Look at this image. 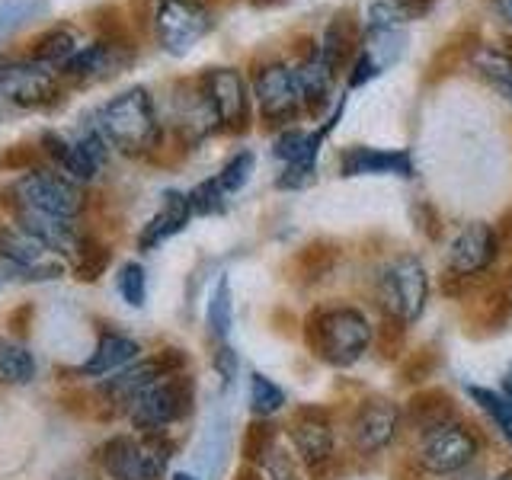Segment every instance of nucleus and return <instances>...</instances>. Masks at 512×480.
I'll return each mask as SVG.
<instances>
[{"mask_svg":"<svg viewBox=\"0 0 512 480\" xmlns=\"http://www.w3.org/2000/svg\"><path fill=\"white\" fill-rule=\"evenodd\" d=\"M304 340L317 359H324L333 368H349L375 343V327L368 324V317L359 308L343 304V308L314 311L304 324Z\"/></svg>","mask_w":512,"mask_h":480,"instance_id":"nucleus-1","label":"nucleus"},{"mask_svg":"<svg viewBox=\"0 0 512 480\" xmlns=\"http://www.w3.org/2000/svg\"><path fill=\"white\" fill-rule=\"evenodd\" d=\"M100 132L122 154L141 157L157 148L160 122L148 87H128L100 109Z\"/></svg>","mask_w":512,"mask_h":480,"instance_id":"nucleus-2","label":"nucleus"},{"mask_svg":"<svg viewBox=\"0 0 512 480\" xmlns=\"http://www.w3.org/2000/svg\"><path fill=\"white\" fill-rule=\"evenodd\" d=\"M378 304L384 317L397 320V324H416L426 311V298H429V276L420 256L413 253H400L381 269L378 276Z\"/></svg>","mask_w":512,"mask_h":480,"instance_id":"nucleus-3","label":"nucleus"},{"mask_svg":"<svg viewBox=\"0 0 512 480\" xmlns=\"http://www.w3.org/2000/svg\"><path fill=\"white\" fill-rule=\"evenodd\" d=\"M96 458L109 480H160L173 458V442L167 436H112Z\"/></svg>","mask_w":512,"mask_h":480,"instance_id":"nucleus-4","label":"nucleus"},{"mask_svg":"<svg viewBox=\"0 0 512 480\" xmlns=\"http://www.w3.org/2000/svg\"><path fill=\"white\" fill-rule=\"evenodd\" d=\"M192 404H196V384L186 372H180L141 391L128 407V420L138 429V436H164L173 423L186 420Z\"/></svg>","mask_w":512,"mask_h":480,"instance_id":"nucleus-5","label":"nucleus"},{"mask_svg":"<svg viewBox=\"0 0 512 480\" xmlns=\"http://www.w3.org/2000/svg\"><path fill=\"white\" fill-rule=\"evenodd\" d=\"M10 196L16 212L23 215H52V218H74L84 212V192L80 183L68 180L55 170H29L13 183Z\"/></svg>","mask_w":512,"mask_h":480,"instance_id":"nucleus-6","label":"nucleus"},{"mask_svg":"<svg viewBox=\"0 0 512 480\" xmlns=\"http://www.w3.org/2000/svg\"><path fill=\"white\" fill-rule=\"evenodd\" d=\"M500 256V231L487 221H471L452 237L445 256V288L455 295V285H464L480 279Z\"/></svg>","mask_w":512,"mask_h":480,"instance_id":"nucleus-7","label":"nucleus"},{"mask_svg":"<svg viewBox=\"0 0 512 480\" xmlns=\"http://www.w3.org/2000/svg\"><path fill=\"white\" fill-rule=\"evenodd\" d=\"M253 96L260 106V116L272 128H288L304 109L301 84L295 74V64L288 61H266L253 74Z\"/></svg>","mask_w":512,"mask_h":480,"instance_id":"nucleus-8","label":"nucleus"},{"mask_svg":"<svg viewBox=\"0 0 512 480\" xmlns=\"http://www.w3.org/2000/svg\"><path fill=\"white\" fill-rule=\"evenodd\" d=\"M480 452V439L471 426L464 423H445L439 429L420 436V448H416V464L432 474V477H448L468 471Z\"/></svg>","mask_w":512,"mask_h":480,"instance_id":"nucleus-9","label":"nucleus"},{"mask_svg":"<svg viewBox=\"0 0 512 480\" xmlns=\"http://www.w3.org/2000/svg\"><path fill=\"white\" fill-rule=\"evenodd\" d=\"M215 20L199 0H157L154 10V32L157 42L167 55H186L192 52L208 32H212Z\"/></svg>","mask_w":512,"mask_h":480,"instance_id":"nucleus-10","label":"nucleus"},{"mask_svg":"<svg viewBox=\"0 0 512 480\" xmlns=\"http://www.w3.org/2000/svg\"><path fill=\"white\" fill-rule=\"evenodd\" d=\"M186 352L183 349H176V346H167V349H160L154 352L151 359H138L132 362L128 368H122V372L116 375H109L103 381V394L109 397V404H116L119 410L128 413V407H132V400L141 394V391H148L151 384H157L160 378H170V375H180L186 372Z\"/></svg>","mask_w":512,"mask_h":480,"instance_id":"nucleus-11","label":"nucleus"},{"mask_svg":"<svg viewBox=\"0 0 512 480\" xmlns=\"http://www.w3.org/2000/svg\"><path fill=\"white\" fill-rule=\"evenodd\" d=\"M288 436H292L295 445V458L311 471V477H324L330 471L336 436H333V420L324 407H301L292 416Z\"/></svg>","mask_w":512,"mask_h":480,"instance_id":"nucleus-12","label":"nucleus"},{"mask_svg":"<svg viewBox=\"0 0 512 480\" xmlns=\"http://www.w3.org/2000/svg\"><path fill=\"white\" fill-rule=\"evenodd\" d=\"M404 413L388 397H368L356 407L349 420V439L356 445L359 455H378L384 452L394 439H397V429Z\"/></svg>","mask_w":512,"mask_h":480,"instance_id":"nucleus-13","label":"nucleus"},{"mask_svg":"<svg viewBox=\"0 0 512 480\" xmlns=\"http://www.w3.org/2000/svg\"><path fill=\"white\" fill-rule=\"evenodd\" d=\"M0 93L7 96L10 103L26 106V109H39L55 103L58 84L48 68H42L39 61L32 58H0Z\"/></svg>","mask_w":512,"mask_h":480,"instance_id":"nucleus-14","label":"nucleus"},{"mask_svg":"<svg viewBox=\"0 0 512 480\" xmlns=\"http://www.w3.org/2000/svg\"><path fill=\"white\" fill-rule=\"evenodd\" d=\"M202 87L215 106L218 125L228 132H247L250 125V87L237 68H208Z\"/></svg>","mask_w":512,"mask_h":480,"instance_id":"nucleus-15","label":"nucleus"},{"mask_svg":"<svg viewBox=\"0 0 512 480\" xmlns=\"http://www.w3.org/2000/svg\"><path fill=\"white\" fill-rule=\"evenodd\" d=\"M324 132H301V128H282L276 138V157L282 160V176L276 180L279 189H304L317 176V154L324 144Z\"/></svg>","mask_w":512,"mask_h":480,"instance_id":"nucleus-16","label":"nucleus"},{"mask_svg":"<svg viewBox=\"0 0 512 480\" xmlns=\"http://www.w3.org/2000/svg\"><path fill=\"white\" fill-rule=\"evenodd\" d=\"M340 173L343 176H413V157L404 148H365V144H352L340 154Z\"/></svg>","mask_w":512,"mask_h":480,"instance_id":"nucleus-17","label":"nucleus"},{"mask_svg":"<svg viewBox=\"0 0 512 480\" xmlns=\"http://www.w3.org/2000/svg\"><path fill=\"white\" fill-rule=\"evenodd\" d=\"M362 42H365V26L352 16V10H343L327 23L324 36H320L317 45L330 68L336 74H343L352 68V61H356V55L362 52Z\"/></svg>","mask_w":512,"mask_h":480,"instance_id":"nucleus-18","label":"nucleus"},{"mask_svg":"<svg viewBox=\"0 0 512 480\" xmlns=\"http://www.w3.org/2000/svg\"><path fill=\"white\" fill-rule=\"evenodd\" d=\"M295 74H298V84H301V96H304V109L308 112H324V106L330 103L333 96V84H336V74L330 64L320 55V45L311 42L308 52H304L295 61Z\"/></svg>","mask_w":512,"mask_h":480,"instance_id":"nucleus-19","label":"nucleus"},{"mask_svg":"<svg viewBox=\"0 0 512 480\" xmlns=\"http://www.w3.org/2000/svg\"><path fill=\"white\" fill-rule=\"evenodd\" d=\"M138 359H141L138 340H132V336H125V333H116V330H106L100 340H96L93 356L84 362L80 372H84L87 378H109V375L122 372V368H128Z\"/></svg>","mask_w":512,"mask_h":480,"instance_id":"nucleus-20","label":"nucleus"},{"mask_svg":"<svg viewBox=\"0 0 512 480\" xmlns=\"http://www.w3.org/2000/svg\"><path fill=\"white\" fill-rule=\"evenodd\" d=\"M196 215L192 212V202H189V192H167L164 196V205H160V212L144 224L141 234H138V247L141 250H154L160 247L164 240L180 234L189 218Z\"/></svg>","mask_w":512,"mask_h":480,"instance_id":"nucleus-21","label":"nucleus"},{"mask_svg":"<svg viewBox=\"0 0 512 480\" xmlns=\"http://www.w3.org/2000/svg\"><path fill=\"white\" fill-rule=\"evenodd\" d=\"M125 52L116 45V42H90V45H80V52L64 64V74L68 77H77V80H100V77H109L116 74L122 64H125Z\"/></svg>","mask_w":512,"mask_h":480,"instance_id":"nucleus-22","label":"nucleus"},{"mask_svg":"<svg viewBox=\"0 0 512 480\" xmlns=\"http://www.w3.org/2000/svg\"><path fill=\"white\" fill-rule=\"evenodd\" d=\"M407 420L413 423V429L420 432V436H426V432L432 429H439L445 423H455L458 416H455V404H452V397H448L445 391H420V394H413L410 397V404H407Z\"/></svg>","mask_w":512,"mask_h":480,"instance_id":"nucleus-23","label":"nucleus"},{"mask_svg":"<svg viewBox=\"0 0 512 480\" xmlns=\"http://www.w3.org/2000/svg\"><path fill=\"white\" fill-rule=\"evenodd\" d=\"M471 64H474V71L503 96V100L512 103V55L506 52V48L477 45L474 55H471Z\"/></svg>","mask_w":512,"mask_h":480,"instance_id":"nucleus-24","label":"nucleus"},{"mask_svg":"<svg viewBox=\"0 0 512 480\" xmlns=\"http://www.w3.org/2000/svg\"><path fill=\"white\" fill-rule=\"evenodd\" d=\"M80 52V45H77V36L71 29H48L45 36L36 39V45H32V61H39L42 68H64L74 55Z\"/></svg>","mask_w":512,"mask_h":480,"instance_id":"nucleus-25","label":"nucleus"},{"mask_svg":"<svg viewBox=\"0 0 512 480\" xmlns=\"http://www.w3.org/2000/svg\"><path fill=\"white\" fill-rule=\"evenodd\" d=\"M36 378V356L23 346L0 336V381L4 384H29Z\"/></svg>","mask_w":512,"mask_h":480,"instance_id":"nucleus-26","label":"nucleus"},{"mask_svg":"<svg viewBox=\"0 0 512 480\" xmlns=\"http://www.w3.org/2000/svg\"><path fill=\"white\" fill-rule=\"evenodd\" d=\"M234 327V298H231V282L228 276H221L212 298H208V333L215 336L218 343H224L231 336Z\"/></svg>","mask_w":512,"mask_h":480,"instance_id":"nucleus-27","label":"nucleus"},{"mask_svg":"<svg viewBox=\"0 0 512 480\" xmlns=\"http://www.w3.org/2000/svg\"><path fill=\"white\" fill-rule=\"evenodd\" d=\"M285 404H288V397L276 381L260 372L250 375V410L256 420H269V416H276Z\"/></svg>","mask_w":512,"mask_h":480,"instance_id":"nucleus-28","label":"nucleus"},{"mask_svg":"<svg viewBox=\"0 0 512 480\" xmlns=\"http://www.w3.org/2000/svg\"><path fill=\"white\" fill-rule=\"evenodd\" d=\"M340 260V250L333 244H324V240H317V244H308L298 256V272L304 282H320L330 276V269Z\"/></svg>","mask_w":512,"mask_h":480,"instance_id":"nucleus-29","label":"nucleus"},{"mask_svg":"<svg viewBox=\"0 0 512 480\" xmlns=\"http://www.w3.org/2000/svg\"><path fill=\"white\" fill-rule=\"evenodd\" d=\"M272 448H276V426L269 420H256L244 429V439H240V455L250 464H263Z\"/></svg>","mask_w":512,"mask_h":480,"instance_id":"nucleus-30","label":"nucleus"},{"mask_svg":"<svg viewBox=\"0 0 512 480\" xmlns=\"http://www.w3.org/2000/svg\"><path fill=\"white\" fill-rule=\"evenodd\" d=\"M109 247L103 244H96L93 237H84L80 240V247L74 250V276L77 279H84V282H93V279H100L106 266H109Z\"/></svg>","mask_w":512,"mask_h":480,"instance_id":"nucleus-31","label":"nucleus"},{"mask_svg":"<svg viewBox=\"0 0 512 480\" xmlns=\"http://www.w3.org/2000/svg\"><path fill=\"white\" fill-rule=\"evenodd\" d=\"M468 394H471L474 404L484 410L496 426H500V432H506L512 426V400L506 394L490 391V388H477V384H471Z\"/></svg>","mask_w":512,"mask_h":480,"instance_id":"nucleus-32","label":"nucleus"},{"mask_svg":"<svg viewBox=\"0 0 512 480\" xmlns=\"http://www.w3.org/2000/svg\"><path fill=\"white\" fill-rule=\"evenodd\" d=\"M253 167H256V160H253V154L250 151H237L228 164H224L221 170H218V186L228 192V196H234V192H240L247 183H250V176H253Z\"/></svg>","mask_w":512,"mask_h":480,"instance_id":"nucleus-33","label":"nucleus"},{"mask_svg":"<svg viewBox=\"0 0 512 480\" xmlns=\"http://www.w3.org/2000/svg\"><path fill=\"white\" fill-rule=\"evenodd\" d=\"M116 285H119V295L125 304H132V308H144V301H148V276H144V266L141 263H125L116 276Z\"/></svg>","mask_w":512,"mask_h":480,"instance_id":"nucleus-34","label":"nucleus"},{"mask_svg":"<svg viewBox=\"0 0 512 480\" xmlns=\"http://www.w3.org/2000/svg\"><path fill=\"white\" fill-rule=\"evenodd\" d=\"M189 202H192V212L196 215H221L224 208H228V192H224L212 176V180L199 183L189 192Z\"/></svg>","mask_w":512,"mask_h":480,"instance_id":"nucleus-35","label":"nucleus"},{"mask_svg":"<svg viewBox=\"0 0 512 480\" xmlns=\"http://www.w3.org/2000/svg\"><path fill=\"white\" fill-rule=\"evenodd\" d=\"M263 474L266 480H301L298 461L295 455H288L285 448H272V455L263 461Z\"/></svg>","mask_w":512,"mask_h":480,"instance_id":"nucleus-36","label":"nucleus"},{"mask_svg":"<svg viewBox=\"0 0 512 480\" xmlns=\"http://www.w3.org/2000/svg\"><path fill=\"white\" fill-rule=\"evenodd\" d=\"M487 308H490V324L500 327L512 317V288H493L490 298H487Z\"/></svg>","mask_w":512,"mask_h":480,"instance_id":"nucleus-37","label":"nucleus"},{"mask_svg":"<svg viewBox=\"0 0 512 480\" xmlns=\"http://www.w3.org/2000/svg\"><path fill=\"white\" fill-rule=\"evenodd\" d=\"M42 10V4H10L0 7V32H10L16 26H23V20H29L32 13Z\"/></svg>","mask_w":512,"mask_h":480,"instance_id":"nucleus-38","label":"nucleus"},{"mask_svg":"<svg viewBox=\"0 0 512 480\" xmlns=\"http://www.w3.org/2000/svg\"><path fill=\"white\" fill-rule=\"evenodd\" d=\"M215 368H218V375H221L224 381H231V378L237 375V352L228 349V346H221V349H218V356H215Z\"/></svg>","mask_w":512,"mask_h":480,"instance_id":"nucleus-39","label":"nucleus"},{"mask_svg":"<svg viewBox=\"0 0 512 480\" xmlns=\"http://www.w3.org/2000/svg\"><path fill=\"white\" fill-rule=\"evenodd\" d=\"M55 480H100V474L96 471H90V468H84V464H74V468H68V471H61Z\"/></svg>","mask_w":512,"mask_h":480,"instance_id":"nucleus-40","label":"nucleus"},{"mask_svg":"<svg viewBox=\"0 0 512 480\" xmlns=\"http://www.w3.org/2000/svg\"><path fill=\"white\" fill-rule=\"evenodd\" d=\"M436 4H439V0H407V7L413 10L416 20H423V16H426L432 7H436Z\"/></svg>","mask_w":512,"mask_h":480,"instance_id":"nucleus-41","label":"nucleus"},{"mask_svg":"<svg viewBox=\"0 0 512 480\" xmlns=\"http://www.w3.org/2000/svg\"><path fill=\"white\" fill-rule=\"evenodd\" d=\"M493 7H496V13H500L506 23H512V0H493Z\"/></svg>","mask_w":512,"mask_h":480,"instance_id":"nucleus-42","label":"nucleus"},{"mask_svg":"<svg viewBox=\"0 0 512 480\" xmlns=\"http://www.w3.org/2000/svg\"><path fill=\"white\" fill-rule=\"evenodd\" d=\"M503 394L512 400V365L506 368V375H503Z\"/></svg>","mask_w":512,"mask_h":480,"instance_id":"nucleus-43","label":"nucleus"},{"mask_svg":"<svg viewBox=\"0 0 512 480\" xmlns=\"http://www.w3.org/2000/svg\"><path fill=\"white\" fill-rule=\"evenodd\" d=\"M237 480H263V474H256L253 468H244V471L237 474Z\"/></svg>","mask_w":512,"mask_h":480,"instance_id":"nucleus-44","label":"nucleus"},{"mask_svg":"<svg viewBox=\"0 0 512 480\" xmlns=\"http://www.w3.org/2000/svg\"><path fill=\"white\" fill-rule=\"evenodd\" d=\"M173 480H199V477H192V474H173Z\"/></svg>","mask_w":512,"mask_h":480,"instance_id":"nucleus-45","label":"nucleus"},{"mask_svg":"<svg viewBox=\"0 0 512 480\" xmlns=\"http://www.w3.org/2000/svg\"><path fill=\"white\" fill-rule=\"evenodd\" d=\"M493 480H512V468H509V471H503L500 477H493Z\"/></svg>","mask_w":512,"mask_h":480,"instance_id":"nucleus-46","label":"nucleus"},{"mask_svg":"<svg viewBox=\"0 0 512 480\" xmlns=\"http://www.w3.org/2000/svg\"><path fill=\"white\" fill-rule=\"evenodd\" d=\"M503 436H506V439H509V442H512V426H509V429H506V432H503Z\"/></svg>","mask_w":512,"mask_h":480,"instance_id":"nucleus-47","label":"nucleus"}]
</instances>
